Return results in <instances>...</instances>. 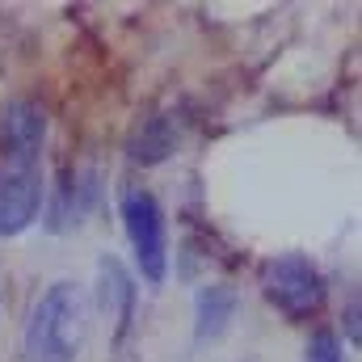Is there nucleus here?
Segmentation results:
<instances>
[{"label":"nucleus","mask_w":362,"mask_h":362,"mask_svg":"<svg viewBox=\"0 0 362 362\" xmlns=\"http://www.w3.org/2000/svg\"><path fill=\"white\" fill-rule=\"evenodd\" d=\"M47 110L34 97H17L0 110V240L34 228L47 202Z\"/></svg>","instance_id":"obj_1"},{"label":"nucleus","mask_w":362,"mask_h":362,"mask_svg":"<svg viewBox=\"0 0 362 362\" xmlns=\"http://www.w3.org/2000/svg\"><path fill=\"white\" fill-rule=\"evenodd\" d=\"M89 337V295L76 282H51L30 316H25V333H21V354L25 362H76Z\"/></svg>","instance_id":"obj_2"},{"label":"nucleus","mask_w":362,"mask_h":362,"mask_svg":"<svg viewBox=\"0 0 362 362\" xmlns=\"http://www.w3.org/2000/svg\"><path fill=\"white\" fill-rule=\"evenodd\" d=\"M122 211V228H127V240H131V253H135V270L144 282H165L169 274V223H165V206L152 189L135 185L122 194L118 202Z\"/></svg>","instance_id":"obj_3"},{"label":"nucleus","mask_w":362,"mask_h":362,"mask_svg":"<svg viewBox=\"0 0 362 362\" xmlns=\"http://www.w3.org/2000/svg\"><path fill=\"white\" fill-rule=\"evenodd\" d=\"M262 291H266L270 308H278L295 325L312 320L325 308V278L299 253H282V257L266 262L262 266Z\"/></svg>","instance_id":"obj_4"},{"label":"nucleus","mask_w":362,"mask_h":362,"mask_svg":"<svg viewBox=\"0 0 362 362\" xmlns=\"http://www.w3.org/2000/svg\"><path fill=\"white\" fill-rule=\"evenodd\" d=\"M93 202H97V173H93V169H81L76 177H68L55 189L51 228L64 232V228H72V223H85V215H89Z\"/></svg>","instance_id":"obj_5"},{"label":"nucleus","mask_w":362,"mask_h":362,"mask_svg":"<svg viewBox=\"0 0 362 362\" xmlns=\"http://www.w3.org/2000/svg\"><path fill=\"white\" fill-rule=\"evenodd\" d=\"M232 316H236V291H232V286L211 282V286L198 291V299H194V320H198V337H202V341H206V337H219Z\"/></svg>","instance_id":"obj_6"},{"label":"nucleus","mask_w":362,"mask_h":362,"mask_svg":"<svg viewBox=\"0 0 362 362\" xmlns=\"http://www.w3.org/2000/svg\"><path fill=\"white\" fill-rule=\"evenodd\" d=\"M97 274H101V308L114 312L118 325H127V316H131V299H135V286H131L127 270H122L114 257H105V262L97 266Z\"/></svg>","instance_id":"obj_7"},{"label":"nucleus","mask_w":362,"mask_h":362,"mask_svg":"<svg viewBox=\"0 0 362 362\" xmlns=\"http://www.w3.org/2000/svg\"><path fill=\"white\" fill-rule=\"evenodd\" d=\"M173 148H177V135L169 131V118H152V122L139 131V139L131 144V156L144 160V165H156V160H165Z\"/></svg>","instance_id":"obj_8"},{"label":"nucleus","mask_w":362,"mask_h":362,"mask_svg":"<svg viewBox=\"0 0 362 362\" xmlns=\"http://www.w3.org/2000/svg\"><path fill=\"white\" fill-rule=\"evenodd\" d=\"M308 362H346L337 333H329V329L312 333V341H308Z\"/></svg>","instance_id":"obj_9"}]
</instances>
